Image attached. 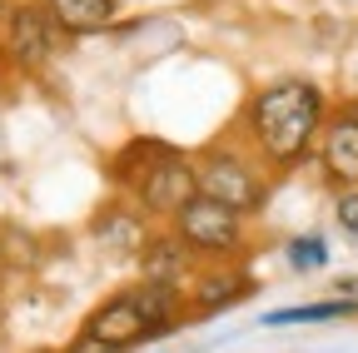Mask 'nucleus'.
I'll return each instance as SVG.
<instances>
[{
  "instance_id": "obj_1",
  "label": "nucleus",
  "mask_w": 358,
  "mask_h": 353,
  "mask_svg": "<svg viewBox=\"0 0 358 353\" xmlns=\"http://www.w3.org/2000/svg\"><path fill=\"white\" fill-rule=\"evenodd\" d=\"M329 110H334V100L324 95V85H313L303 75H279L244 100L239 135L254 145V154L274 174H289L313 159Z\"/></svg>"
},
{
  "instance_id": "obj_2",
  "label": "nucleus",
  "mask_w": 358,
  "mask_h": 353,
  "mask_svg": "<svg viewBox=\"0 0 358 353\" xmlns=\"http://www.w3.org/2000/svg\"><path fill=\"white\" fill-rule=\"evenodd\" d=\"M185 303L189 298L179 289H159V284L134 279L129 289H120L105 303L90 308L85 324L75 329V338L65 343V353H124L134 343L164 338V333H174L179 324L189 319Z\"/></svg>"
},
{
  "instance_id": "obj_3",
  "label": "nucleus",
  "mask_w": 358,
  "mask_h": 353,
  "mask_svg": "<svg viewBox=\"0 0 358 353\" xmlns=\"http://www.w3.org/2000/svg\"><path fill=\"white\" fill-rule=\"evenodd\" d=\"M110 174L120 194H129L134 204H145L155 219H169L185 209L189 199H199V164L194 154L174 150L169 140H129L115 159H110Z\"/></svg>"
},
{
  "instance_id": "obj_4",
  "label": "nucleus",
  "mask_w": 358,
  "mask_h": 353,
  "mask_svg": "<svg viewBox=\"0 0 358 353\" xmlns=\"http://www.w3.org/2000/svg\"><path fill=\"white\" fill-rule=\"evenodd\" d=\"M199 164V194L229 204L239 214H259L268 204V189H274V169H268L254 145L244 135H229V140H214L194 154Z\"/></svg>"
},
{
  "instance_id": "obj_5",
  "label": "nucleus",
  "mask_w": 358,
  "mask_h": 353,
  "mask_svg": "<svg viewBox=\"0 0 358 353\" xmlns=\"http://www.w3.org/2000/svg\"><path fill=\"white\" fill-rule=\"evenodd\" d=\"M169 229L185 239L204 264L209 259H249V214L219 204L209 194L189 199L185 209L169 219Z\"/></svg>"
},
{
  "instance_id": "obj_6",
  "label": "nucleus",
  "mask_w": 358,
  "mask_h": 353,
  "mask_svg": "<svg viewBox=\"0 0 358 353\" xmlns=\"http://www.w3.org/2000/svg\"><path fill=\"white\" fill-rule=\"evenodd\" d=\"M60 45H70V35L50 20L40 0H15L0 20V65H10L15 75L45 70L60 55Z\"/></svg>"
},
{
  "instance_id": "obj_7",
  "label": "nucleus",
  "mask_w": 358,
  "mask_h": 353,
  "mask_svg": "<svg viewBox=\"0 0 358 353\" xmlns=\"http://www.w3.org/2000/svg\"><path fill=\"white\" fill-rule=\"evenodd\" d=\"M254 294V274L244 269V259H209L199 264V274L189 284V319H214L224 308H234Z\"/></svg>"
},
{
  "instance_id": "obj_8",
  "label": "nucleus",
  "mask_w": 358,
  "mask_h": 353,
  "mask_svg": "<svg viewBox=\"0 0 358 353\" xmlns=\"http://www.w3.org/2000/svg\"><path fill=\"white\" fill-rule=\"evenodd\" d=\"M313 159H319L324 180L334 189L358 185V100H343V105L329 110V124H324V135H319Z\"/></svg>"
},
{
  "instance_id": "obj_9",
  "label": "nucleus",
  "mask_w": 358,
  "mask_h": 353,
  "mask_svg": "<svg viewBox=\"0 0 358 353\" xmlns=\"http://www.w3.org/2000/svg\"><path fill=\"white\" fill-rule=\"evenodd\" d=\"M150 209L145 204H134L129 194H120L115 204H105L100 214H95V239H100V249L105 254H120V259H140L145 254V244L155 239V224H150Z\"/></svg>"
},
{
  "instance_id": "obj_10",
  "label": "nucleus",
  "mask_w": 358,
  "mask_h": 353,
  "mask_svg": "<svg viewBox=\"0 0 358 353\" xmlns=\"http://www.w3.org/2000/svg\"><path fill=\"white\" fill-rule=\"evenodd\" d=\"M134 264H140V279H145V284H159V289H179V294H185V289L194 284V274H199L204 259H199L185 239H179L174 229H164V234H155V239L145 244V254L134 259Z\"/></svg>"
},
{
  "instance_id": "obj_11",
  "label": "nucleus",
  "mask_w": 358,
  "mask_h": 353,
  "mask_svg": "<svg viewBox=\"0 0 358 353\" xmlns=\"http://www.w3.org/2000/svg\"><path fill=\"white\" fill-rule=\"evenodd\" d=\"M40 6L50 10V20H55L70 40L100 35V30H110L115 15H120V0H40Z\"/></svg>"
},
{
  "instance_id": "obj_12",
  "label": "nucleus",
  "mask_w": 358,
  "mask_h": 353,
  "mask_svg": "<svg viewBox=\"0 0 358 353\" xmlns=\"http://www.w3.org/2000/svg\"><path fill=\"white\" fill-rule=\"evenodd\" d=\"M338 319H358V298L338 294V298H319V303H294V308H274L264 314L268 329H294V324H338Z\"/></svg>"
},
{
  "instance_id": "obj_13",
  "label": "nucleus",
  "mask_w": 358,
  "mask_h": 353,
  "mask_svg": "<svg viewBox=\"0 0 358 353\" xmlns=\"http://www.w3.org/2000/svg\"><path fill=\"white\" fill-rule=\"evenodd\" d=\"M284 259H289V269H299V274H319L329 264V239L324 234H294L284 244Z\"/></svg>"
},
{
  "instance_id": "obj_14",
  "label": "nucleus",
  "mask_w": 358,
  "mask_h": 353,
  "mask_svg": "<svg viewBox=\"0 0 358 353\" xmlns=\"http://www.w3.org/2000/svg\"><path fill=\"white\" fill-rule=\"evenodd\" d=\"M334 224L343 239H358V185L334 189Z\"/></svg>"
},
{
  "instance_id": "obj_15",
  "label": "nucleus",
  "mask_w": 358,
  "mask_h": 353,
  "mask_svg": "<svg viewBox=\"0 0 358 353\" xmlns=\"http://www.w3.org/2000/svg\"><path fill=\"white\" fill-rule=\"evenodd\" d=\"M10 6H15V0H0V20H6V10H10Z\"/></svg>"
},
{
  "instance_id": "obj_16",
  "label": "nucleus",
  "mask_w": 358,
  "mask_h": 353,
  "mask_svg": "<svg viewBox=\"0 0 358 353\" xmlns=\"http://www.w3.org/2000/svg\"><path fill=\"white\" fill-rule=\"evenodd\" d=\"M120 6H124V0H120Z\"/></svg>"
}]
</instances>
